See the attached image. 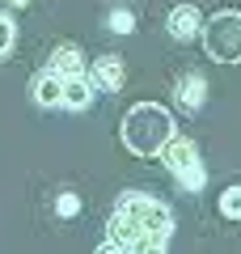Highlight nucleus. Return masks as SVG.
<instances>
[{
	"mask_svg": "<svg viewBox=\"0 0 241 254\" xmlns=\"http://www.w3.org/2000/svg\"><path fill=\"white\" fill-rule=\"evenodd\" d=\"M93 85H98L102 93H119L127 85V64L119 60V55H98V60H93Z\"/></svg>",
	"mask_w": 241,
	"mask_h": 254,
	"instance_id": "nucleus-6",
	"label": "nucleus"
},
{
	"mask_svg": "<svg viewBox=\"0 0 241 254\" xmlns=\"http://www.w3.org/2000/svg\"><path fill=\"white\" fill-rule=\"evenodd\" d=\"M9 4H17V9H26V4H30V0H9Z\"/></svg>",
	"mask_w": 241,
	"mask_h": 254,
	"instance_id": "nucleus-16",
	"label": "nucleus"
},
{
	"mask_svg": "<svg viewBox=\"0 0 241 254\" xmlns=\"http://www.w3.org/2000/svg\"><path fill=\"white\" fill-rule=\"evenodd\" d=\"M127 153L135 157H161V148L174 140V115L161 102H135L123 115V127H119Z\"/></svg>",
	"mask_w": 241,
	"mask_h": 254,
	"instance_id": "nucleus-2",
	"label": "nucleus"
},
{
	"mask_svg": "<svg viewBox=\"0 0 241 254\" xmlns=\"http://www.w3.org/2000/svg\"><path fill=\"white\" fill-rule=\"evenodd\" d=\"M174 102H178V110H186V115L203 110V102H207V81H203L199 72L178 76V85H174Z\"/></svg>",
	"mask_w": 241,
	"mask_h": 254,
	"instance_id": "nucleus-7",
	"label": "nucleus"
},
{
	"mask_svg": "<svg viewBox=\"0 0 241 254\" xmlns=\"http://www.w3.org/2000/svg\"><path fill=\"white\" fill-rule=\"evenodd\" d=\"M165 26H170V34L178 38V43H190L195 34H203V13L195 9V4H174L170 9V17H165Z\"/></svg>",
	"mask_w": 241,
	"mask_h": 254,
	"instance_id": "nucleus-5",
	"label": "nucleus"
},
{
	"mask_svg": "<svg viewBox=\"0 0 241 254\" xmlns=\"http://www.w3.org/2000/svg\"><path fill=\"white\" fill-rule=\"evenodd\" d=\"M30 93H34V102H38L43 110L63 106V76L51 72V68H43V72L34 76V85H30Z\"/></svg>",
	"mask_w": 241,
	"mask_h": 254,
	"instance_id": "nucleus-8",
	"label": "nucleus"
},
{
	"mask_svg": "<svg viewBox=\"0 0 241 254\" xmlns=\"http://www.w3.org/2000/svg\"><path fill=\"white\" fill-rule=\"evenodd\" d=\"M51 72H60V76H80L85 72V51H80L76 43H60L51 51V64H47Z\"/></svg>",
	"mask_w": 241,
	"mask_h": 254,
	"instance_id": "nucleus-10",
	"label": "nucleus"
},
{
	"mask_svg": "<svg viewBox=\"0 0 241 254\" xmlns=\"http://www.w3.org/2000/svg\"><path fill=\"white\" fill-rule=\"evenodd\" d=\"M93 76H63V110H89V102H93Z\"/></svg>",
	"mask_w": 241,
	"mask_h": 254,
	"instance_id": "nucleus-9",
	"label": "nucleus"
},
{
	"mask_svg": "<svg viewBox=\"0 0 241 254\" xmlns=\"http://www.w3.org/2000/svg\"><path fill=\"white\" fill-rule=\"evenodd\" d=\"M220 216L241 220V187H224L220 190Z\"/></svg>",
	"mask_w": 241,
	"mask_h": 254,
	"instance_id": "nucleus-11",
	"label": "nucleus"
},
{
	"mask_svg": "<svg viewBox=\"0 0 241 254\" xmlns=\"http://www.w3.org/2000/svg\"><path fill=\"white\" fill-rule=\"evenodd\" d=\"M55 216H63V220L80 216V199L72 195V190H60V195H55Z\"/></svg>",
	"mask_w": 241,
	"mask_h": 254,
	"instance_id": "nucleus-13",
	"label": "nucleus"
},
{
	"mask_svg": "<svg viewBox=\"0 0 241 254\" xmlns=\"http://www.w3.org/2000/svg\"><path fill=\"white\" fill-rule=\"evenodd\" d=\"M13 43H17V26H13L9 13H0V60L13 51Z\"/></svg>",
	"mask_w": 241,
	"mask_h": 254,
	"instance_id": "nucleus-14",
	"label": "nucleus"
},
{
	"mask_svg": "<svg viewBox=\"0 0 241 254\" xmlns=\"http://www.w3.org/2000/svg\"><path fill=\"white\" fill-rule=\"evenodd\" d=\"M161 161H165V170L178 178V187H182V190H203L207 170H203V161H199V148L190 144V140L174 136L170 144L161 148Z\"/></svg>",
	"mask_w": 241,
	"mask_h": 254,
	"instance_id": "nucleus-4",
	"label": "nucleus"
},
{
	"mask_svg": "<svg viewBox=\"0 0 241 254\" xmlns=\"http://www.w3.org/2000/svg\"><path fill=\"white\" fill-rule=\"evenodd\" d=\"M93 254H127V250H123V246H119V242H110V237H106V242H102V246H98V250H93Z\"/></svg>",
	"mask_w": 241,
	"mask_h": 254,
	"instance_id": "nucleus-15",
	"label": "nucleus"
},
{
	"mask_svg": "<svg viewBox=\"0 0 241 254\" xmlns=\"http://www.w3.org/2000/svg\"><path fill=\"white\" fill-rule=\"evenodd\" d=\"M203 47H207L212 60L237 64V60H241V13L220 9L216 17H207V26H203Z\"/></svg>",
	"mask_w": 241,
	"mask_h": 254,
	"instance_id": "nucleus-3",
	"label": "nucleus"
},
{
	"mask_svg": "<svg viewBox=\"0 0 241 254\" xmlns=\"http://www.w3.org/2000/svg\"><path fill=\"white\" fill-rule=\"evenodd\" d=\"M106 26L115 30V34H131V30H135V17H131V9H110V13H106Z\"/></svg>",
	"mask_w": 241,
	"mask_h": 254,
	"instance_id": "nucleus-12",
	"label": "nucleus"
},
{
	"mask_svg": "<svg viewBox=\"0 0 241 254\" xmlns=\"http://www.w3.org/2000/svg\"><path fill=\"white\" fill-rule=\"evenodd\" d=\"M106 237L119 242L127 254H170L174 237V212L148 190H127L110 212Z\"/></svg>",
	"mask_w": 241,
	"mask_h": 254,
	"instance_id": "nucleus-1",
	"label": "nucleus"
}]
</instances>
